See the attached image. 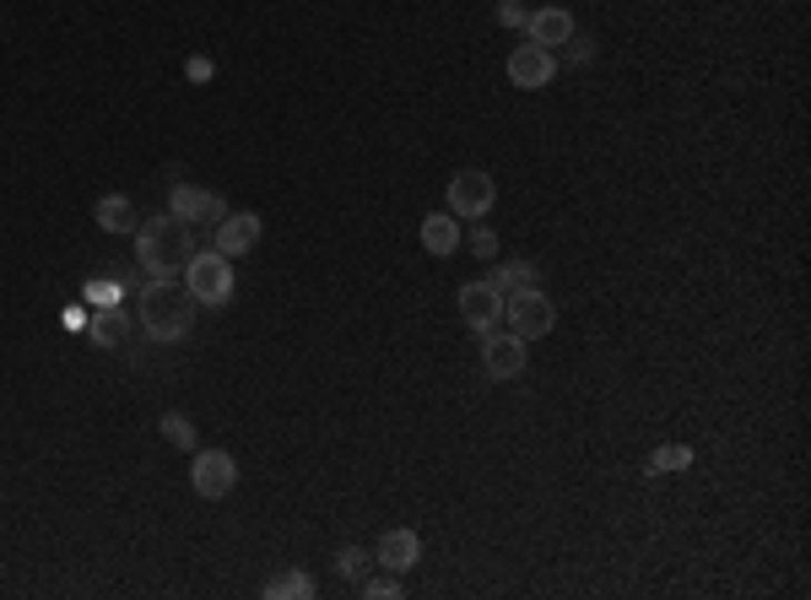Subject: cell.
<instances>
[{"label": "cell", "instance_id": "cell-1", "mask_svg": "<svg viewBox=\"0 0 811 600\" xmlns=\"http://www.w3.org/2000/svg\"><path fill=\"white\" fill-rule=\"evenodd\" d=\"M196 298H190V287L179 277H158L141 287V298H136V314H141V330L152 336V341H184L190 330H196Z\"/></svg>", "mask_w": 811, "mask_h": 600}, {"label": "cell", "instance_id": "cell-2", "mask_svg": "<svg viewBox=\"0 0 811 600\" xmlns=\"http://www.w3.org/2000/svg\"><path fill=\"white\" fill-rule=\"evenodd\" d=\"M190 254H196L190 222H179V217H152V222H136V266L147 271V281L184 277Z\"/></svg>", "mask_w": 811, "mask_h": 600}, {"label": "cell", "instance_id": "cell-3", "mask_svg": "<svg viewBox=\"0 0 811 600\" xmlns=\"http://www.w3.org/2000/svg\"><path fill=\"white\" fill-rule=\"evenodd\" d=\"M179 281L190 287V298H196L201 309H222V303L233 298V260L217 254V249H196Z\"/></svg>", "mask_w": 811, "mask_h": 600}, {"label": "cell", "instance_id": "cell-4", "mask_svg": "<svg viewBox=\"0 0 811 600\" xmlns=\"http://www.w3.org/2000/svg\"><path fill=\"white\" fill-rule=\"evenodd\" d=\"M503 320H509V330H514L520 341H541V336H552L558 309H552V298H547L541 287H520V292L503 298Z\"/></svg>", "mask_w": 811, "mask_h": 600}, {"label": "cell", "instance_id": "cell-5", "mask_svg": "<svg viewBox=\"0 0 811 600\" xmlns=\"http://www.w3.org/2000/svg\"><path fill=\"white\" fill-rule=\"evenodd\" d=\"M492 200H498V184H492V173H482V168H460L449 179V217H487Z\"/></svg>", "mask_w": 811, "mask_h": 600}, {"label": "cell", "instance_id": "cell-6", "mask_svg": "<svg viewBox=\"0 0 811 600\" xmlns=\"http://www.w3.org/2000/svg\"><path fill=\"white\" fill-rule=\"evenodd\" d=\"M190 481H196V492L201 498H228L233 487H239V460L228 454V449H201L196 454V471H190Z\"/></svg>", "mask_w": 811, "mask_h": 600}, {"label": "cell", "instance_id": "cell-7", "mask_svg": "<svg viewBox=\"0 0 811 600\" xmlns=\"http://www.w3.org/2000/svg\"><path fill=\"white\" fill-rule=\"evenodd\" d=\"M168 217H179V222H222L228 217V200L217 196V190H201V184H173L168 190Z\"/></svg>", "mask_w": 811, "mask_h": 600}, {"label": "cell", "instance_id": "cell-8", "mask_svg": "<svg viewBox=\"0 0 811 600\" xmlns=\"http://www.w3.org/2000/svg\"><path fill=\"white\" fill-rule=\"evenodd\" d=\"M552 77H558V54H552V49H541V43H520V49L509 54V81H514V87L541 92V87H552Z\"/></svg>", "mask_w": 811, "mask_h": 600}, {"label": "cell", "instance_id": "cell-9", "mask_svg": "<svg viewBox=\"0 0 811 600\" xmlns=\"http://www.w3.org/2000/svg\"><path fill=\"white\" fill-rule=\"evenodd\" d=\"M460 320L471 324V330H498L503 324V292L492 287V281H465L460 287Z\"/></svg>", "mask_w": 811, "mask_h": 600}, {"label": "cell", "instance_id": "cell-10", "mask_svg": "<svg viewBox=\"0 0 811 600\" xmlns=\"http://www.w3.org/2000/svg\"><path fill=\"white\" fill-rule=\"evenodd\" d=\"M482 368L492 373V379H520L530 368V352H525V341L509 330V336H498V330H487V341H482Z\"/></svg>", "mask_w": 811, "mask_h": 600}, {"label": "cell", "instance_id": "cell-11", "mask_svg": "<svg viewBox=\"0 0 811 600\" xmlns=\"http://www.w3.org/2000/svg\"><path fill=\"white\" fill-rule=\"evenodd\" d=\"M260 243V217L254 211H228L222 222H217V254H228V260H239V254H249Z\"/></svg>", "mask_w": 811, "mask_h": 600}, {"label": "cell", "instance_id": "cell-12", "mask_svg": "<svg viewBox=\"0 0 811 600\" xmlns=\"http://www.w3.org/2000/svg\"><path fill=\"white\" fill-rule=\"evenodd\" d=\"M373 562H379L384 573H406V568H417V562H422V536H417V530H384V541H379Z\"/></svg>", "mask_w": 811, "mask_h": 600}, {"label": "cell", "instance_id": "cell-13", "mask_svg": "<svg viewBox=\"0 0 811 600\" xmlns=\"http://www.w3.org/2000/svg\"><path fill=\"white\" fill-rule=\"evenodd\" d=\"M525 28H530V43H541V49H552V54H558V43H568L573 33H579L563 6H541V11H530Z\"/></svg>", "mask_w": 811, "mask_h": 600}, {"label": "cell", "instance_id": "cell-14", "mask_svg": "<svg viewBox=\"0 0 811 600\" xmlns=\"http://www.w3.org/2000/svg\"><path fill=\"white\" fill-rule=\"evenodd\" d=\"M87 336H92V347H103V352H124L130 347V320H124V309H98L92 320H87Z\"/></svg>", "mask_w": 811, "mask_h": 600}, {"label": "cell", "instance_id": "cell-15", "mask_svg": "<svg viewBox=\"0 0 811 600\" xmlns=\"http://www.w3.org/2000/svg\"><path fill=\"white\" fill-rule=\"evenodd\" d=\"M422 249L428 254H454L460 249V217H449V211H433V217H422Z\"/></svg>", "mask_w": 811, "mask_h": 600}, {"label": "cell", "instance_id": "cell-16", "mask_svg": "<svg viewBox=\"0 0 811 600\" xmlns=\"http://www.w3.org/2000/svg\"><path fill=\"white\" fill-rule=\"evenodd\" d=\"M92 217H98L103 233H136V206H130V196H103L92 206Z\"/></svg>", "mask_w": 811, "mask_h": 600}, {"label": "cell", "instance_id": "cell-17", "mask_svg": "<svg viewBox=\"0 0 811 600\" xmlns=\"http://www.w3.org/2000/svg\"><path fill=\"white\" fill-rule=\"evenodd\" d=\"M309 596H314V579L303 568H287V573H277L266 584V600H309Z\"/></svg>", "mask_w": 811, "mask_h": 600}, {"label": "cell", "instance_id": "cell-18", "mask_svg": "<svg viewBox=\"0 0 811 600\" xmlns=\"http://www.w3.org/2000/svg\"><path fill=\"white\" fill-rule=\"evenodd\" d=\"M677 471H692V449L688 443H660L649 454V477H677Z\"/></svg>", "mask_w": 811, "mask_h": 600}, {"label": "cell", "instance_id": "cell-19", "mask_svg": "<svg viewBox=\"0 0 811 600\" xmlns=\"http://www.w3.org/2000/svg\"><path fill=\"white\" fill-rule=\"evenodd\" d=\"M487 281L509 298V292H520V287H535V266H530V260H503V266H498Z\"/></svg>", "mask_w": 811, "mask_h": 600}, {"label": "cell", "instance_id": "cell-20", "mask_svg": "<svg viewBox=\"0 0 811 600\" xmlns=\"http://www.w3.org/2000/svg\"><path fill=\"white\" fill-rule=\"evenodd\" d=\"M162 439L173 443V449H196V422L179 417V411H168V417H162Z\"/></svg>", "mask_w": 811, "mask_h": 600}, {"label": "cell", "instance_id": "cell-21", "mask_svg": "<svg viewBox=\"0 0 811 600\" xmlns=\"http://www.w3.org/2000/svg\"><path fill=\"white\" fill-rule=\"evenodd\" d=\"M368 562H373V558H368L363 547H341V558H336V568H341V579H363V573H368Z\"/></svg>", "mask_w": 811, "mask_h": 600}, {"label": "cell", "instance_id": "cell-22", "mask_svg": "<svg viewBox=\"0 0 811 600\" xmlns=\"http://www.w3.org/2000/svg\"><path fill=\"white\" fill-rule=\"evenodd\" d=\"M87 298H92V303H103V309H114V303L124 298V287H120V281H87Z\"/></svg>", "mask_w": 811, "mask_h": 600}, {"label": "cell", "instance_id": "cell-23", "mask_svg": "<svg viewBox=\"0 0 811 600\" xmlns=\"http://www.w3.org/2000/svg\"><path fill=\"white\" fill-rule=\"evenodd\" d=\"M363 596L368 600H396V596H401V579H396V573H384V579H368Z\"/></svg>", "mask_w": 811, "mask_h": 600}, {"label": "cell", "instance_id": "cell-24", "mask_svg": "<svg viewBox=\"0 0 811 600\" xmlns=\"http://www.w3.org/2000/svg\"><path fill=\"white\" fill-rule=\"evenodd\" d=\"M568 60H573V66H590V60H595V39L573 33V39H568Z\"/></svg>", "mask_w": 811, "mask_h": 600}, {"label": "cell", "instance_id": "cell-25", "mask_svg": "<svg viewBox=\"0 0 811 600\" xmlns=\"http://www.w3.org/2000/svg\"><path fill=\"white\" fill-rule=\"evenodd\" d=\"M471 254H477V260H492V254H498V233H492V228H477V233H471Z\"/></svg>", "mask_w": 811, "mask_h": 600}, {"label": "cell", "instance_id": "cell-26", "mask_svg": "<svg viewBox=\"0 0 811 600\" xmlns=\"http://www.w3.org/2000/svg\"><path fill=\"white\" fill-rule=\"evenodd\" d=\"M525 17L530 11H520V0H503V6H498V22H503V28H520Z\"/></svg>", "mask_w": 811, "mask_h": 600}, {"label": "cell", "instance_id": "cell-27", "mask_svg": "<svg viewBox=\"0 0 811 600\" xmlns=\"http://www.w3.org/2000/svg\"><path fill=\"white\" fill-rule=\"evenodd\" d=\"M184 77H190V81H211V60H206V54H196V60L184 66Z\"/></svg>", "mask_w": 811, "mask_h": 600}]
</instances>
